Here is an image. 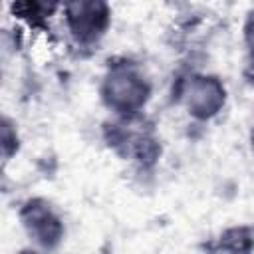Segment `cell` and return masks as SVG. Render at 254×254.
<instances>
[{"label": "cell", "mask_w": 254, "mask_h": 254, "mask_svg": "<svg viewBox=\"0 0 254 254\" xmlns=\"http://www.w3.org/2000/svg\"><path fill=\"white\" fill-rule=\"evenodd\" d=\"M111 91H113V99L115 101H121V103H135V101H141V85L135 81L133 75L129 73H121L113 79L111 83Z\"/></svg>", "instance_id": "6da1fadb"}]
</instances>
